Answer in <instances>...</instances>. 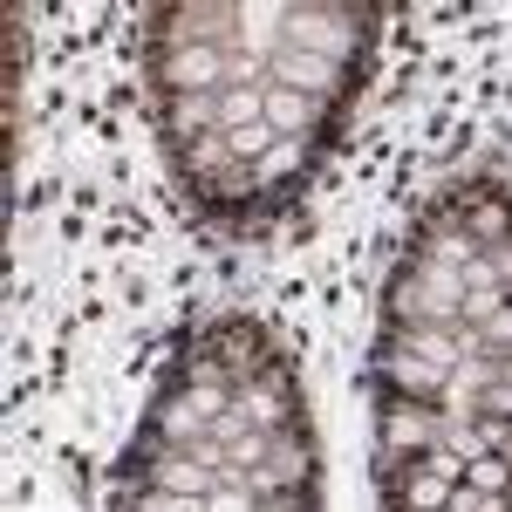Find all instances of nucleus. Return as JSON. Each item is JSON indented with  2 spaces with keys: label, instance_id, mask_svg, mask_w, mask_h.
I'll return each instance as SVG.
<instances>
[{
  "label": "nucleus",
  "instance_id": "obj_1",
  "mask_svg": "<svg viewBox=\"0 0 512 512\" xmlns=\"http://www.w3.org/2000/svg\"><path fill=\"white\" fill-rule=\"evenodd\" d=\"M369 7H287V28H280V48H308V55H328L349 69V48L369 41Z\"/></svg>",
  "mask_w": 512,
  "mask_h": 512
},
{
  "label": "nucleus",
  "instance_id": "obj_2",
  "mask_svg": "<svg viewBox=\"0 0 512 512\" xmlns=\"http://www.w3.org/2000/svg\"><path fill=\"white\" fill-rule=\"evenodd\" d=\"M239 0H185L158 7V55L171 48H239Z\"/></svg>",
  "mask_w": 512,
  "mask_h": 512
},
{
  "label": "nucleus",
  "instance_id": "obj_3",
  "mask_svg": "<svg viewBox=\"0 0 512 512\" xmlns=\"http://www.w3.org/2000/svg\"><path fill=\"white\" fill-rule=\"evenodd\" d=\"M444 403H410V396H383V417H376V437H383V465L396 458H424L444 444Z\"/></svg>",
  "mask_w": 512,
  "mask_h": 512
},
{
  "label": "nucleus",
  "instance_id": "obj_4",
  "mask_svg": "<svg viewBox=\"0 0 512 512\" xmlns=\"http://www.w3.org/2000/svg\"><path fill=\"white\" fill-rule=\"evenodd\" d=\"M151 76H158V96H226L233 48H171V55H151Z\"/></svg>",
  "mask_w": 512,
  "mask_h": 512
},
{
  "label": "nucleus",
  "instance_id": "obj_5",
  "mask_svg": "<svg viewBox=\"0 0 512 512\" xmlns=\"http://www.w3.org/2000/svg\"><path fill=\"white\" fill-rule=\"evenodd\" d=\"M246 492H253V506H260V499H280V492H315V444H308V424L274 431V451H267L260 472H246Z\"/></svg>",
  "mask_w": 512,
  "mask_h": 512
},
{
  "label": "nucleus",
  "instance_id": "obj_6",
  "mask_svg": "<svg viewBox=\"0 0 512 512\" xmlns=\"http://www.w3.org/2000/svg\"><path fill=\"white\" fill-rule=\"evenodd\" d=\"M239 417L253 424V431H287V424H301V383H287V362H267L260 376H246L233 390Z\"/></svg>",
  "mask_w": 512,
  "mask_h": 512
},
{
  "label": "nucleus",
  "instance_id": "obj_7",
  "mask_svg": "<svg viewBox=\"0 0 512 512\" xmlns=\"http://www.w3.org/2000/svg\"><path fill=\"white\" fill-rule=\"evenodd\" d=\"M267 76L280 89H301V96H315V103H342L355 89V76L342 62H328V55H308V48H280L274 62H267Z\"/></svg>",
  "mask_w": 512,
  "mask_h": 512
},
{
  "label": "nucleus",
  "instance_id": "obj_8",
  "mask_svg": "<svg viewBox=\"0 0 512 512\" xmlns=\"http://www.w3.org/2000/svg\"><path fill=\"white\" fill-rule=\"evenodd\" d=\"M417 253L424 260H444V267H472L478 246L465 233V219H458V198H437L431 212L417 219Z\"/></svg>",
  "mask_w": 512,
  "mask_h": 512
},
{
  "label": "nucleus",
  "instance_id": "obj_9",
  "mask_svg": "<svg viewBox=\"0 0 512 512\" xmlns=\"http://www.w3.org/2000/svg\"><path fill=\"white\" fill-rule=\"evenodd\" d=\"M376 383L390 396H410V403H437V396L451 390V369H437L424 355H403V349H383L376 355Z\"/></svg>",
  "mask_w": 512,
  "mask_h": 512
},
{
  "label": "nucleus",
  "instance_id": "obj_10",
  "mask_svg": "<svg viewBox=\"0 0 512 512\" xmlns=\"http://www.w3.org/2000/svg\"><path fill=\"white\" fill-rule=\"evenodd\" d=\"M451 198H458V219H465V233H472L478 253H492V246L512 233V205H506L499 185H485V192H451Z\"/></svg>",
  "mask_w": 512,
  "mask_h": 512
},
{
  "label": "nucleus",
  "instance_id": "obj_11",
  "mask_svg": "<svg viewBox=\"0 0 512 512\" xmlns=\"http://www.w3.org/2000/svg\"><path fill=\"white\" fill-rule=\"evenodd\" d=\"M328 110H335V103H315V96H301V89L267 82V123H274V137H308V130H328Z\"/></svg>",
  "mask_w": 512,
  "mask_h": 512
},
{
  "label": "nucleus",
  "instance_id": "obj_12",
  "mask_svg": "<svg viewBox=\"0 0 512 512\" xmlns=\"http://www.w3.org/2000/svg\"><path fill=\"white\" fill-rule=\"evenodd\" d=\"M158 110H164L171 151H185V144L205 137V130H219V96H158Z\"/></svg>",
  "mask_w": 512,
  "mask_h": 512
},
{
  "label": "nucleus",
  "instance_id": "obj_13",
  "mask_svg": "<svg viewBox=\"0 0 512 512\" xmlns=\"http://www.w3.org/2000/svg\"><path fill=\"white\" fill-rule=\"evenodd\" d=\"M233 137H226V130H205V137H198V144H185V151H178V171H185V185H212V178H226V171H233Z\"/></svg>",
  "mask_w": 512,
  "mask_h": 512
},
{
  "label": "nucleus",
  "instance_id": "obj_14",
  "mask_svg": "<svg viewBox=\"0 0 512 512\" xmlns=\"http://www.w3.org/2000/svg\"><path fill=\"white\" fill-rule=\"evenodd\" d=\"M301 164H308V137H280L274 151L253 164V178H260V192H267V185H280V178H294Z\"/></svg>",
  "mask_w": 512,
  "mask_h": 512
},
{
  "label": "nucleus",
  "instance_id": "obj_15",
  "mask_svg": "<svg viewBox=\"0 0 512 512\" xmlns=\"http://www.w3.org/2000/svg\"><path fill=\"white\" fill-rule=\"evenodd\" d=\"M465 485H478V492H512V458H492V451L472 458L465 465Z\"/></svg>",
  "mask_w": 512,
  "mask_h": 512
},
{
  "label": "nucleus",
  "instance_id": "obj_16",
  "mask_svg": "<svg viewBox=\"0 0 512 512\" xmlns=\"http://www.w3.org/2000/svg\"><path fill=\"white\" fill-rule=\"evenodd\" d=\"M130 512H212V499H192V492H151V485H144V492L130 499Z\"/></svg>",
  "mask_w": 512,
  "mask_h": 512
},
{
  "label": "nucleus",
  "instance_id": "obj_17",
  "mask_svg": "<svg viewBox=\"0 0 512 512\" xmlns=\"http://www.w3.org/2000/svg\"><path fill=\"white\" fill-rule=\"evenodd\" d=\"M280 137H274V123H253V130H233V158L239 164H260L267 151H274Z\"/></svg>",
  "mask_w": 512,
  "mask_h": 512
},
{
  "label": "nucleus",
  "instance_id": "obj_18",
  "mask_svg": "<svg viewBox=\"0 0 512 512\" xmlns=\"http://www.w3.org/2000/svg\"><path fill=\"white\" fill-rule=\"evenodd\" d=\"M472 403H478V417H506V424H512V369L492 383V390H478Z\"/></svg>",
  "mask_w": 512,
  "mask_h": 512
},
{
  "label": "nucleus",
  "instance_id": "obj_19",
  "mask_svg": "<svg viewBox=\"0 0 512 512\" xmlns=\"http://www.w3.org/2000/svg\"><path fill=\"white\" fill-rule=\"evenodd\" d=\"M478 342H485V355H512V301L478 328Z\"/></svg>",
  "mask_w": 512,
  "mask_h": 512
},
{
  "label": "nucleus",
  "instance_id": "obj_20",
  "mask_svg": "<svg viewBox=\"0 0 512 512\" xmlns=\"http://www.w3.org/2000/svg\"><path fill=\"white\" fill-rule=\"evenodd\" d=\"M478 444H485L492 458H512V424L506 417H478Z\"/></svg>",
  "mask_w": 512,
  "mask_h": 512
},
{
  "label": "nucleus",
  "instance_id": "obj_21",
  "mask_svg": "<svg viewBox=\"0 0 512 512\" xmlns=\"http://www.w3.org/2000/svg\"><path fill=\"white\" fill-rule=\"evenodd\" d=\"M253 512H315V492H280V499H260Z\"/></svg>",
  "mask_w": 512,
  "mask_h": 512
},
{
  "label": "nucleus",
  "instance_id": "obj_22",
  "mask_svg": "<svg viewBox=\"0 0 512 512\" xmlns=\"http://www.w3.org/2000/svg\"><path fill=\"white\" fill-rule=\"evenodd\" d=\"M485 260H492V274H499V287H506V294H512V233L499 239V246H492Z\"/></svg>",
  "mask_w": 512,
  "mask_h": 512
}]
</instances>
